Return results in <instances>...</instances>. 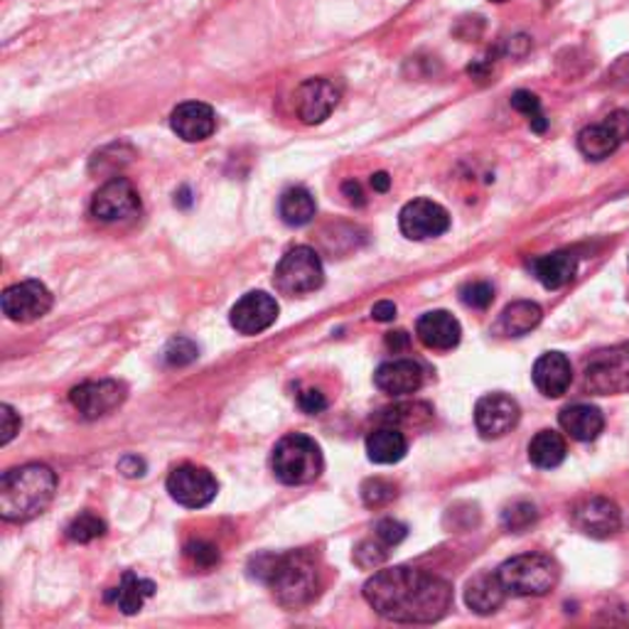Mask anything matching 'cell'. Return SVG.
I'll list each match as a JSON object with an SVG mask.
<instances>
[{"label":"cell","instance_id":"obj_44","mask_svg":"<svg viewBox=\"0 0 629 629\" xmlns=\"http://www.w3.org/2000/svg\"><path fill=\"white\" fill-rule=\"evenodd\" d=\"M386 344H389L394 352L401 350V347L409 344V335H406V332H391L389 337H386Z\"/></svg>","mask_w":629,"mask_h":629},{"label":"cell","instance_id":"obj_22","mask_svg":"<svg viewBox=\"0 0 629 629\" xmlns=\"http://www.w3.org/2000/svg\"><path fill=\"white\" fill-rule=\"evenodd\" d=\"M507 588L501 583L499 573H477L464 588V603L477 615H492L505 605Z\"/></svg>","mask_w":629,"mask_h":629},{"label":"cell","instance_id":"obj_24","mask_svg":"<svg viewBox=\"0 0 629 629\" xmlns=\"http://www.w3.org/2000/svg\"><path fill=\"white\" fill-rule=\"evenodd\" d=\"M578 261L568 251H554V254L539 256L531 261V274L536 276V280L548 290H558L566 283H570L576 276Z\"/></svg>","mask_w":629,"mask_h":629},{"label":"cell","instance_id":"obj_42","mask_svg":"<svg viewBox=\"0 0 629 629\" xmlns=\"http://www.w3.org/2000/svg\"><path fill=\"white\" fill-rule=\"evenodd\" d=\"M372 317L376 323H391L396 317V305L391 303V300H382V303H376L372 307Z\"/></svg>","mask_w":629,"mask_h":629},{"label":"cell","instance_id":"obj_6","mask_svg":"<svg viewBox=\"0 0 629 629\" xmlns=\"http://www.w3.org/2000/svg\"><path fill=\"white\" fill-rule=\"evenodd\" d=\"M325 283V268L320 256L307 246H295L278 261L274 270V286L280 295H307Z\"/></svg>","mask_w":629,"mask_h":629},{"label":"cell","instance_id":"obj_23","mask_svg":"<svg viewBox=\"0 0 629 629\" xmlns=\"http://www.w3.org/2000/svg\"><path fill=\"white\" fill-rule=\"evenodd\" d=\"M558 421H560V428H564L570 438L578 443L595 440L605 428L603 413H600V409H595V406H588V403L568 406V409L560 411Z\"/></svg>","mask_w":629,"mask_h":629},{"label":"cell","instance_id":"obj_16","mask_svg":"<svg viewBox=\"0 0 629 629\" xmlns=\"http://www.w3.org/2000/svg\"><path fill=\"white\" fill-rule=\"evenodd\" d=\"M573 524L593 539H609L622 527V515H619L615 501L605 497H590L573 507Z\"/></svg>","mask_w":629,"mask_h":629},{"label":"cell","instance_id":"obj_35","mask_svg":"<svg viewBox=\"0 0 629 629\" xmlns=\"http://www.w3.org/2000/svg\"><path fill=\"white\" fill-rule=\"evenodd\" d=\"M199 356L197 344L188 340V337H176V340H170L166 347V362L170 366H185L192 364Z\"/></svg>","mask_w":629,"mask_h":629},{"label":"cell","instance_id":"obj_29","mask_svg":"<svg viewBox=\"0 0 629 629\" xmlns=\"http://www.w3.org/2000/svg\"><path fill=\"white\" fill-rule=\"evenodd\" d=\"M315 211H317L315 197L310 195L305 188H290L283 192V195H280L278 215L288 227L310 225V221H313V217H315Z\"/></svg>","mask_w":629,"mask_h":629},{"label":"cell","instance_id":"obj_39","mask_svg":"<svg viewBox=\"0 0 629 629\" xmlns=\"http://www.w3.org/2000/svg\"><path fill=\"white\" fill-rule=\"evenodd\" d=\"M0 423H3V428H0V433H3V438H0V443L8 445L15 438L17 433H21V415L15 413L13 406L3 403V406H0Z\"/></svg>","mask_w":629,"mask_h":629},{"label":"cell","instance_id":"obj_15","mask_svg":"<svg viewBox=\"0 0 629 629\" xmlns=\"http://www.w3.org/2000/svg\"><path fill=\"white\" fill-rule=\"evenodd\" d=\"M278 320V303L274 295L264 293V290H254L246 293L239 303L231 307L229 323L239 335H261L268 330L270 325Z\"/></svg>","mask_w":629,"mask_h":629},{"label":"cell","instance_id":"obj_36","mask_svg":"<svg viewBox=\"0 0 629 629\" xmlns=\"http://www.w3.org/2000/svg\"><path fill=\"white\" fill-rule=\"evenodd\" d=\"M396 497V489L391 482L386 480H366L364 487H362V499L366 507H384L389 505V501Z\"/></svg>","mask_w":629,"mask_h":629},{"label":"cell","instance_id":"obj_12","mask_svg":"<svg viewBox=\"0 0 629 629\" xmlns=\"http://www.w3.org/2000/svg\"><path fill=\"white\" fill-rule=\"evenodd\" d=\"M399 227L406 239H413V241L435 239V237H443L445 231L450 229V215H448V209L438 205V202L421 197V199L409 202V205L401 209Z\"/></svg>","mask_w":629,"mask_h":629},{"label":"cell","instance_id":"obj_9","mask_svg":"<svg viewBox=\"0 0 629 629\" xmlns=\"http://www.w3.org/2000/svg\"><path fill=\"white\" fill-rule=\"evenodd\" d=\"M629 141V111H613L605 121L588 125L578 133V148L588 160H605Z\"/></svg>","mask_w":629,"mask_h":629},{"label":"cell","instance_id":"obj_17","mask_svg":"<svg viewBox=\"0 0 629 629\" xmlns=\"http://www.w3.org/2000/svg\"><path fill=\"white\" fill-rule=\"evenodd\" d=\"M340 104V89L330 80H307L295 92V113L303 123H323Z\"/></svg>","mask_w":629,"mask_h":629},{"label":"cell","instance_id":"obj_21","mask_svg":"<svg viewBox=\"0 0 629 629\" xmlns=\"http://www.w3.org/2000/svg\"><path fill=\"white\" fill-rule=\"evenodd\" d=\"M376 389L389 396H409L423 386V366L413 360H394L374 374Z\"/></svg>","mask_w":629,"mask_h":629},{"label":"cell","instance_id":"obj_26","mask_svg":"<svg viewBox=\"0 0 629 629\" xmlns=\"http://www.w3.org/2000/svg\"><path fill=\"white\" fill-rule=\"evenodd\" d=\"M409 452V440L406 435L396 428H376L366 438V455L376 464H394L403 460Z\"/></svg>","mask_w":629,"mask_h":629},{"label":"cell","instance_id":"obj_46","mask_svg":"<svg viewBox=\"0 0 629 629\" xmlns=\"http://www.w3.org/2000/svg\"><path fill=\"white\" fill-rule=\"evenodd\" d=\"M492 3H507V0H492Z\"/></svg>","mask_w":629,"mask_h":629},{"label":"cell","instance_id":"obj_19","mask_svg":"<svg viewBox=\"0 0 629 629\" xmlns=\"http://www.w3.org/2000/svg\"><path fill=\"white\" fill-rule=\"evenodd\" d=\"M531 379H534V386L541 394L548 396V399H558L573 384V366H570V360L564 352H546L536 360Z\"/></svg>","mask_w":629,"mask_h":629},{"label":"cell","instance_id":"obj_43","mask_svg":"<svg viewBox=\"0 0 629 629\" xmlns=\"http://www.w3.org/2000/svg\"><path fill=\"white\" fill-rule=\"evenodd\" d=\"M342 192L347 195V199L352 202V205H364V195H362V188H360V182H344L342 185Z\"/></svg>","mask_w":629,"mask_h":629},{"label":"cell","instance_id":"obj_13","mask_svg":"<svg viewBox=\"0 0 629 629\" xmlns=\"http://www.w3.org/2000/svg\"><path fill=\"white\" fill-rule=\"evenodd\" d=\"M521 419L519 403L507 394H487L475 406V425L485 440L505 438Z\"/></svg>","mask_w":629,"mask_h":629},{"label":"cell","instance_id":"obj_27","mask_svg":"<svg viewBox=\"0 0 629 629\" xmlns=\"http://www.w3.org/2000/svg\"><path fill=\"white\" fill-rule=\"evenodd\" d=\"M541 320H544V310L536 303H531V300H517V303H511L509 307H505V313H501L499 330L507 337H521L536 330Z\"/></svg>","mask_w":629,"mask_h":629},{"label":"cell","instance_id":"obj_31","mask_svg":"<svg viewBox=\"0 0 629 629\" xmlns=\"http://www.w3.org/2000/svg\"><path fill=\"white\" fill-rule=\"evenodd\" d=\"M539 511L531 501H515L505 511H501V527H505L509 534H524L527 529L536 524Z\"/></svg>","mask_w":629,"mask_h":629},{"label":"cell","instance_id":"obj_20","mask_svg":"<svg viewBox=\"0 0 629 629\" xmlns=\"http://www.w3.org/2000/svg\"><path fill=\"white\" fill-rule=\"evenodd\" d=\"M415 335H419V340L428 347V350L448 352L460 344L462 327L448 310H433V313H425L421 320L415 323Z\"/></svg>","mask_w":629,"mask_h":629},{"label":"cell","instance_id":"obj_30","mask_svg":"<svg viewBox=\"0 0 629 629\" xmlns=\"http://www.w3.org/2000/svg\"><path fill=\"white\" fill-rule=\"evenodd\" d=\"M104 534L106 521L92 515V511H82V515L72 519V524L66 527V539L74 541V544H92V541L101 539Z\"/></svg>","mask_w":629,"mask_h":629},{"label":"cell","instance_id":"obj_5","mask_svg":"<svg viewBox=\"0 0 629 629\" xmlns=\"http://www.w3.org/2000/svg\"><path fill=\"white\" fill-rule=\"evenodd\" d=\"M509 595L539 597L556 588L560 570L556 560L544 554H524L501 564L497 570Z\"/></svg>","mask_w":629,"mask_h":629},{"label":"cell","instance_id":"obj_41","mask_svg":"<svg viewBox=\"0 0 629 629\" xmlns=\"http://www.w3.org/2000/svg\"><path fill=\"white\" fill-rule=\"evenodd\" d=\"M119 472L125 477H143L145 475V460L138 455H123L119 460Z\"/></svg>","mask_w":629,"mask_h":629},{"label":"cell","instance_id":"obj_2","mask_svg":"<svg viewBox=\"0 0 629 629\" xmlns=\"http://www.w3.org/2000/svg\"><path fill=\"white\" fill-rule=\"evenodd\" d=\"M251 578L266 583L286 609H303L317 597V568L305 551L293 554H261L249 564Z\"/></svg>","mask_w":629,"mask_h":629},{"label":"cell","instance_id":"obj_33","mask_svg":"<svg viewBox=\"0 0 629 629\" xmlns=\"http://www.w3.org/2000/svg\"><path fill=\"white\" fill-rule=\"evenodd\" d=\"M386 558H389V546L382 544L379 539L362 541V544L354 548V564L364 570L379 568Z\"/></svg>","mask_w":629,"mask_h":629},{"label":"cell","instance_id":"obj_25","mask_svg":"<svg viewBox=\"0 0 629 629\" xmlns=\"http://www.w3.org/2000/svg\"><path fill=\"white\" fill-rule=\"evenodd\" d=\"M153 593H155L153 580L138 578L135 573H125L121 578L119 588H113L111 593L106 595V600L119 607L123 615H135V613H141L145 600H148Z\"/></svg>","mask_w":629,"mask_h":629},{"label":"cell","instance_id":"obj_10","mask_svg":"<svg viewBox=\"0 0 629 629\" xmlns=\"http://www.w3.org/2000/svg\"><path fill=\"white\" fill-rule=\"evenodd\" d=\"M3 315L13 323H35L52 310V293L40 280H23L0 298Z\"/></svg>","mask_w":629,"mask_h":629},{"label":"cell","instance_id":"obj_28","mask_svg":"<svg viewBox=\"0 0 629 629\" xmlns=\"http://www.w3.org/2000/svg\"><path fill=\"white\" fill-rule=\"evenodd\" d=\"M566 440L556 431H539L529 443V460L541 470H554L566 460Z\"/></svg>","mask_w":629,"mask_h":629},{"label":"cell","instance_id":"obj_1","mask_svg":"<svg viewBox=\"0 0 629 629\" xmlns=\"http://www.w3.org/2000/svg\"><path fill=\"white\" fill-rule=\"evenodd\" d=\"M364 600L376 615L403 625L438 622L452 607V585L419 568H384L364 583Z\"/></svg>","mask_w":629,"mask_h":629},{"label":"cell","instance_id":"obj_34","mask_svg":"<svg viewBox=\"0 0 629 629\" xmlns=\"http://www.w3.org/2000/svg\"><path fill=\"white\" fill-rule=\"evenodd\" d=\"M460 300L472 310H487L495 300V288L487 280H472L460 288Z\"/></svg>","mask_w":629,"mask_h":629},{"label":"cell","instance_id":"obj_38","mask_svg":"<svg viewBox=\"0 0 629 629\" xmlns=\"http://www.w3.org/2000/svg\"><path fill=\"white\" fill-rule=\"evenodd\" d=\"M406 534H409V529H406L401 521H396V519H382L379 524H376V539L382 541V544L386 546H399L401 541L406 539Z\"/></svg>","mask_w":629,"mask_h":629},{"label":"cell","instance_id":"obj_14","mask_svg":"<svg viewBox=\"0 0 629 629\" xmlns=\"http://www.w3.org/2000/svg\"><path fill=\"white\" fill-rule=\"evenodd\" d=\"M70 401L86 421H96L113 413L125 401V386L113 379L86 382L72 389Z\"/></svg>","mask_w":629,"mask_h":629},{"label":"cell","instance_id":"obj_4","mask_svg":"<svg viewBox=\"0 0 629 629\" xmlns=\"http://www.w3.org/2000/svg\"><path fill=\"white\" fill-rule=\"evenodd\" d=\"M270 468H274V475L283 482V485H310V482H315L323 475V450L320 445L313 438H307V435H286L274 448Z\"/></svg>","mask_w":629,"mask_h":629},{"label":"cell","instance_id":"obj_32","mask_svg":"<svg viewBox=\"0 0 629 629\" xmlns=\"http://www.w3.org/2000/svg\"><path fill=\"white\" fill-rule=\"evenodd\" d=\"M511 106H515L519 113L527 116L529 123H531V129H534L536 133H544L548 129V121H546L544 111H541V101H539L536 94L517 92L515 96H511Z\"/></svg>","mask_w":629,"mask_h":629},{"label":"cell","instance_id":"obj_45","mask_svg":"<svg viewBox=\"0 0 629 629\" xmlns=\"http://www.w3.org/2000/svg\"><path fill=\"white\" fill-rule=\"evenodd\" d=\"M372 188H374L376 192H389V188H391V178L386 176V172H376V176L372 178Z\"/></svg>","mask_w":629,"mask_h":629},{"label":"cell","instance_id":"obj_37","mask_svg":"<svg viewBox=\"0 0 629 629\" xmlns=\"http://www.w3.org/2000/svg\"><path fill=\"white\" fill-rule=\"evenodd\" d=\"M185 556L192 560V566L202 570H209L219 564L217 546L207 544V541H192L185 546Z\"/></svg>","mask_w":629,"mask_h":629},{"label":"cell","instance_id":"obj_8","mask_svg":"<svg viewBox=\"0 0 629 629\" xmlns=\"http://www.w3.org/2000/svg\"><path fill=\"white\" fill-rule=\"evenodd\" d=\"M168 492L178 505L188 509H202L211 505V499H215L219 492V485L207 468H199V464H180V468L170 472Z\"/></svg>","mask_w":629,"mask_h":629},{"label":"cell","instance_id":"obj_40","mask_svg":"<svg viewBox=\"0 0 629 629\" xmlns=\"http://www.w3.org/2000/svg\"><path fill=\"white\" fill-rule=\"evenodd\" d=\"M298 406L310 415H317L327 409V399L325 394H320L317 389H305L303 394L298 396Z\"/></svg>","mask_w":629,"mask_h":629},{"label":"cell","instance_id":"obj_3","mask_svg":"<svg viewBox=\"0 0 629 629\" xmlns=\"http://www.w3.org/2000/svg\"><path fill=\"white\" fill-rule=\"evenodd\" d=\"M57 492V475L40 462L8 470L0 477V517L11 524H25L40 517L52 505Z\"/></svg>","mask_w":629,"mask_h":629},{"label":"cell","instance_id":"obj_18","mask_svg":"<svg viewBox=\"0 0 629 629\" xmlns=\"http://www.w3.org/2000/svg\"><path fill=\"white\" fill-rule=\"evenodd\" d=\"M172 131L178 133V138L188 143H202L207 141L217 129V116L211 111V106L202 101H185L180 104L170 116Z\"/></svg>","mask_w":629,"mask_h":629},{"label":"cell","instance_id":"obj_7","mask_svg":"<svg viewBox=\"0 0 629 629\" xmlns=\"http://www.w3.org/2000/svg\"><path fill=\"white\" fill-rule=\"evenodd\" d=\"M585 389L590 394H629V342L593 354L585 364Z\"/></svg>","mask_w":629,"mask_h":629},{"label":"cell","instance_id":"obj_11","mask_svg":"<svg viewBox=\"0 0 629 629\" xmlns=\"http://www.w3.org/2000/svg\"><path fill=\"white\" fill-rule=\"evenodd\" d=\"M138 211H141V197L125 178L109 180L92 199V215L99 221H106V225L129 221L133 217H138Z\"/></svg>","mask_w":629,"mask_h":629}]
</instances>
